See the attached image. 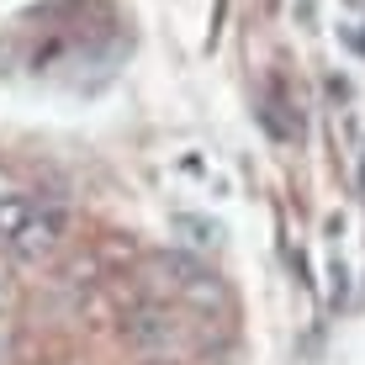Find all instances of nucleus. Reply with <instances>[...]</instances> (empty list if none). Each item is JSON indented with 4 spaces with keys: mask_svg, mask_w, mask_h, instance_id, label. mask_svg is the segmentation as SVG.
<instances>
[{
    "mask_svg": "<svg viewBox=\"0 0 365 365\" xmlns=\"http://www.w3.org/2000/svg\"><path fill=\"white\" fill-rule=\"evenodd\" d=\"M11 349H16V323H11V312H0V365L11 360Z\"/></svg>",
    "mask_w": 365,
    "mask_h": 365,
    "instance_id": "obj_7",
    "label": "nucleus"
},
{
    "mask_svg": "<svg viewBox=\"0 0 365 365\" xmlns=\"http://www.w3.org/2000/svg\"><path fill=\"white\" fill-rule=\"evenodd\" d=\"M32 212H37V191H27V185H16V191L0 196V249H6L21 228H27Z\"/></svg>",
    "mask_w": 365,
    "mask_h": 365,
    "instance_id": "obj_4",
    "label": "nucleus"
},
{
    "mask_svg": "<svg viewBox=\"0 0 365 365\" xmlns=\"http://www.w3.org/2000/svg\"><path fill=\"white\" fill-rule=\"evenodd\" d=\"M16 185H21V180H16V175H11L6 165H0V196H6V191H16Z\"/></svg>",
    "mask_w": 365,
    "mask_h": 365,
    "instance_id": "obj_10",
    "label": "nucleus"
},
{
    "mask_svg": "<svg viewBox=\"0 0 365 365\" xmlns=\"http://www.w3.org/2000/svg\"><path fill=\"white\" fill-rule=\"evenodd\" d=\"M117 334L128 339L138 355H148V360H170V349L185 344V323H180V312H175L165 297H138V302H128V307H122Z\"/></svg>",
    "mask_w": 365,
    "mask_h": 365,
    "instance_id": "obj_1",
    "label": "nucleus"
},
{
    "mask_svg": "<svg viewBox=\"0 0 365 365\" xmlns=\"http://www.w3.org/2000/svg\"><path fill=\"white\" fill-rule=\"evenodd\" d=\"M170 228L185 238V249H217L222 244V228H217V222H207V217H196V212H175Z\"/></svg>",
    "mask_w": 365,
    "mask_h": 365,
    "instance_id": "obj_5",
    "label": "nucleus"
},
{
    "mask_svg": "<svg viewBox=\"0 0 365 365\" xmlns=\"http://www.w3.org/2000/svg\"><path fill=\"white\" fill-rule=\"evenodd\" d=\"M349 302V265L334 255V265H329V312H339Z\"/></svg>",
    "mask_w": 365,
    "mask_h": 365,
    "instance_id": "obj_6",
    "label": "nucleus"
},
{
    "mask_svg": "<svg viewBox=\"0 0 365 365\" xmlns=\"http://www.w3.org/2000/svg\"><path fill=\"white\" fill-rule=\"evenodd\" d=\"M259 122L270 128V138H302V111H297V101L286 96V80L281 74H270L265 80V91H259Z\"/></svg>",
    "mask_w": 365,
    "mask_h": 365,
    "instance_id": "obj_3",
    "label": "nucleus"
},
{
    "mask_svg": "<svg viewBox=\"0 0 365 365\" xmlns=\"http://www.w3.org/2000/svg\"><path fill=\"white\" fill-rule=\"evenodd\" d=\"M69 233H74V212L69 201H37V212L27 217V228L6 244V255L16 259V265H53L58 255L69 249Z\"/></svg>",
    "mask_w": 365,
    "mask_h": 365,
    "instance_id": "obj_2",
    "label": "nucleus"
},
{
    "mask_svg": "<svg viewBox=\"0 0 365 365\" xmlns=\"http://www.w3.org/2000/svg\"><path fill=\"white\" fill-rule=\"evenodd\" d=\"M16 307V275H11V265H0V312Z\"/></svg>",
    "mask_w": 365,
    "mask_h": 365,
    "instance_id": "obj_8",
    "label": "nucleus"
},
{
    "mask_svg": "<svg viewBox=\"0 0 365 365\" xmlns=\"http://www.w3.org/2000/svg\"><path fill=\"white\" fill-rule=\"evenodd\" d=\"M323 85H329V96L339 101V106H344V101H349V80H344V74H329V80H323Z\"/></svg>",
    "mask_w": 365,
    "mask_h": 365,
    "instance_id": "obj_9",
    "label": "nucleus"
}]
</instances>
